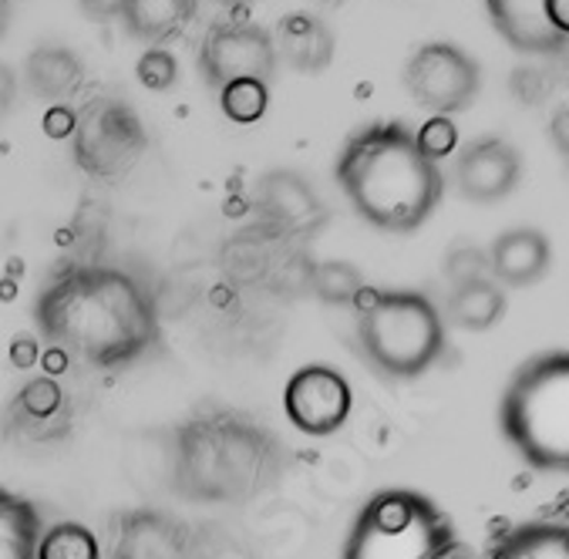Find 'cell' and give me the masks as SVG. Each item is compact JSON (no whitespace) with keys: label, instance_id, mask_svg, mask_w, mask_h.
I'll use <instances>...</instances> for the list:
<instances>
[{"label":"cell","instance_id":"cell-1","mask_svg":"<svg viewBox=\"0 0 569 559\" xmlns=\"http://www.w3.org/2000/svg\"><path fill=\"white\" fill-rule=\"evenodd\" d=\"M41 338L94 371H122L162 341L152 293L119 267H64L34 300Z\"/></svg>","mask_w":569,"mask_h":559},{"label":"cell","instance_id":"cell-2","mask_svg":"<svg viewBox=\"0 0 569 559\" xmlns=\"http://www.w3.org/2000/svg\"><path fill=\"white\" fill-rule=\"evenodd\" d=\"M280 438L226 405L196 408L172 435V486L186 502L243 506L283 476Z\"/></svg>","mask_w":569,"mask_h":559},{"label":"cell","instance_id":"cell-3","mask_svg":"<svg viewBox=\"0 0 569 559\" xmlns=\"http://www.w3.org/2000/svg\"><path fill=\"white\" fill-rule=\"evenodd\" d=\"M351 209L381 233H415L435 216L445 176L428 159L405 122H371L358 129L333 166Z\"/></svg>","mask_w":569,"mask_h":559},{"label":"cell","instance_id":"cell-4","mask_svg":"<svg viewBox=\"0 0 569 559\" xmlns=\"http://www.w3.org/2000/svg\"><path fill=\"white\" fill-rule=\"evenodd\" d=\"M499 428L529 469L569 476V351L516 368L499 401Z\"/></svg>","mask_w":569,"mask_h":559},{"label":"cell","instance_id":"cell-5","mask_svg":"<svg viewBox=\"0 0 569 559\" xmlns=\"http://www.w3.org/2000/svg\"><path fill=\"white\" fill-rule=\"evenodd\" d=\"M340 559H469L455 519L418 489L375 492L345 542Z\"/></svg>","mask_w":569,"mask_h":559},{"label":"cell","instance_id":"cell-6","mask_svg":"<svg viewBox=\"0 0 569 559\" xmlns=\"http://www.w3.org/2000/svg\"><path fill=\"white\" fill-rule=\"evenodd\" d=\"M358 341L385 378L411 381L441 361L448 333L431 297L418 290H368V300L358 307Z\"/></svg>","mask_w":569,"mask_h":559},{"label":"cell","instance_id":"cell-7","mask_svg":"<svg viewBox=\"0 0 569 559\" xmlns=\"http://www.w3.org/2000/svg\"><path fill=\"white\" fill-rule=\"evenodd\" d=\"M149 139L136 108L119 98H94L78 111L74 129V162L91 179H119L146 152Z\"/></svg>","mask_w":569,"mask_h":559},{"label":"cell","instance_id":"cell-8","mask_svg":"<svg viewBox=\"0 0 569 559\" xmlns=\"http://www.w3.org/2000/svg\"><path fill=\"white\" fill-rule=\"evenodd\" d=\"M405 88L418 108L431 111V116L451 119V116H459V111L472 108V101L479 98L482 71H479V61L459 44L431 41L411 54L405 68Z\"/></svg>","mask_w":569,"mask_h":559},{"label":"cell","instance_id":"cell-9","mask_svg":"<svg viewBox=\"0 0 569 559\" xmlns=\"http://www.w3.org/2000/svg\"><path fill=\"white\" fill-rule=\"evenodd\" d=\"M351 408H355L351 381L330 365H303L290 375L283 388L287 421L310 438L337 435L348 425Z\"/></svg>","mask_w":569,"mask_h":559},{"label":"cell","instance_id":"cell-10","mask_svg":"<svg viewBox=\"0 0 569 559\" xmlns=\"http://www.w3.org/2000/svg\"><path fill=\"white\" fill-rule=\"evenodd\" d=\"M277 68L273 34L260 24H219L206 34L199 51L202 81L222 91L230 81L260 78L270 81Z\"/></svg>","mask_w":569,"mask_h":559},{"label":"cell","instance_id":"cell-11","mask_svg":"<svg viewBox=\"0 0 569 559\" xmlns=\"http://www.w3.org/2000/svg\"><path fill=\"white\" fill-rule=\"evenodd\" d=\"M522 182V156L502 136H482L455 156V189L476 206H496Z\"/></svg>","mask_w":569,"mask_h":559},{"label":"cell","instance_id":"cell-12","mask_svg":"<svg viewBox=\"0 0 569 559\" xmlns=\"http://www.w3.org/2000/svg\"><path fill=\"white\" fill-rule=\"evenodd\" d=\"M257 209L287 237H317L327 222L320 192L293 169H273L257 182Z\"/></svg>","mask_w":569,"mask_h":559},{"label":"cell","instance_id":"cell-13","mask_svg":"<svg viewBox=\"0 0 569 559\" xmlns=\"http://www.w3.org/2000/svg\"><path fill=\"white\" fill-rule=\"evenodd\" d=\"M189 532L159 509H129L116 519L111 559H186Z\"/></svg>","mask_w":569,"mask_h":559},{"label":"cell","instance_id":"cell-14","mask_svg":"<svg viewBox=\"0 0 569 559\" xmlns=\"http://www.w3.org/2000/svg\"><path fill=\"white\" fill-rule=\"evenodd\" d=\"M489 277L506 290L536 287L552 267V243L536 227H512L499 233L486 253Z\"/></svg>","mask_w":569,"mask_h":559},{"label":"cell","instance_id":"cell-15","mask_svg":"<svg viewBox=\"0 0 569 559\" xmlns=\"http://www.w3.org/2000/svg\"><path fill=\"white\" fill-rule=\"evenodd\" d=\"M492 28L522 54H556L566 38L549 21V0H486Z\"/></svg>","mask_w":569,"mask_h":559},{"label":"cell","instance_id":"cell-16","mask_svg":"<svg viewBox=\"0 0 569 559\" xmlns=\"http://www.w3.org/2000/svg\"><path fill=\"white\" fill-rule=\"evenodd\" d=\"M11 425L18 435L34 441H54L64 438L71 428V411L64 388L54 378H34L28 381L18 398L11 401Z\"/></svg>","mask_w":569,"mask_h":559},{"label":"cell","instance_id":"cell-17","mask_svg":"<svg viewBox=\"0 0 569 559\" xmlns=\"http://www.w3.org/2000/svg\"><path fill=\"white\" fill-rule=\"evenodd\" d=\"M482 559H569V522L526 519L499 529Z\"/></svg>","mask_w":569,"mask_h":559},{"label":"cell","instance_id":"cell-18","mask_svg":"<svg viewBox=\"0 0 569 559\" xmlns=\"http://www.w3.org/2000/svg\"><path fill=\"white\" fill-rule=\"evenodd\" d=\"M506 310H509L506 287H499L486 273V277H469V280L451 283L441 317L459 330L482 333V330H492L506 317Z\"/></svg>","mask_w":569,"mask_h":559},{"label":"cell","instance_id":"cell-19","mask_svg":"<svg viewBox=\"0 0 569 559\" xmlns=\"http://www.w3.org/2000/svg\"><path fill=\"white\" fill-rule=\"evenodd\" d=\"M277 54H283V61L290 68H297L300 74H320L330 58H333V34L330 28L313 18V14H287L280 24H277Z\"/></svg>","mask_w":569,"mask_h":559},{"label":"cell","instance_id":"cell-20","mask_svg":"<svg viewBox=\"0 0 569 559\" xmlns=\"http://www.w3.org/2000/svg\"><path fill=\"white\" fill-rule=\"evenodd\" d=\"M24 78L28 88L51 101V104H64V98H71L81 81H84V64L71 48L61 44H41L28 54L24 61Z\"/></svg>","mask_w":569,"mask_h":559},{"label":"cell","instance_id":"cell-21","mask_svg":"<svg viewBox=\"0 0 569 559\" xmlns=\"http://www.w3.org/2000/svg\"><path fill=\"white\" fill-rule=\"evenodd\" d=\"M196 14V0H122L119 21L146 44H159L179 34Z\"/></svg>","mask_w":569,"mask_h":559},{"label":"cell","instance_id":"cell-22","mask_svg":"<svg viewBox=\"0 0 569 559\" xmlns=\"http://www.w3.org/2000/svg\"><path fill=\"white\" fill-rule=\"evenodd\" d=\"M41 532L44 522L38 506L0 486V559H38Z\"/></svg>","mask_w":569,"mask_h":559},{"label":"cell","instance_id":"cell-23","mask_svg":"<svg viewBox=\"0 0 569 559\" xmlns=\"http://www.w3.org/2000/svg\"><path fill=\"white\" fill-rule=\"evenodd\" d=\"M38 559H101L98 536L84 522H54L38 539Z\"/></svg>","mask_w":569,"mask_h":559},{"label":"cell","instance_id":"cell-24","mask_svg":"<svg viewBox=\"0 0 569 559\" xmlns=\"http://www.w3.org/2000/svg\"><path fill=\"white\" fill-rule=\"evenodd\" d=\"M219 108H222V116L237 126H257L270 108V81H260V78L230 81L219 91Z\"/></svg>","mask_w":569,"mask_h":559},{"label":"cell","instance_id":"cell-25","mask_svg":"<svg viewBox=\"0 0 569 559\" xmlns=\"http://www.w3.org/2000/svg\"><path fill=\"white\" fill-rule=\"evenodd\" d=\"M313 290L327 303H355V300L368 297L365 277L351 263H320L313 273Z\"/></svg>","mask_w":569,"mask_h":559},{"label":"cell","instance_id":"cell-26","mask_svg":"<svg viewBox=\"0 0 569 559\" xmlns=\"http://www.w3.org/2000/svg\"><path fill=\"white\" fill-rule=\"evenodd\" d=\"M136 74H139L142 88H149V91H169L179 81V61L166 48H149V51H142V58L136 64Z\"/></svg>","mask_w":569,"mask_h":559},{"label":"cell","instance_id":"cell-27","mask_svg":"<svg viewBox=\"0 0 569 559\" xmlns=\"http://www.w3.org/2000/svg\"><path fill=\"white\" fill-rule=\"evenodd\" d=\"M415 139H418L421 152H425L428 159H435V162L459 149V132H455L451 119H441V116H431V119L421 126V132H415Z\"/></svg>","mask_w":569,"mask_h":559},{"label":"cell","instance_id":"cell-28","mask_svg":"<svg viewBox=\"0 0 569 559\" xmlns=\"http://www.w3.org/2000/svg\"><path fill=\"white\" fill-rule=\"evenodd\" d=\"M41 129H44V136H51V139H68V136H74V129H78V111H71L68 104H51V108L44 111V119H41Z\"/></svg>","mask_w":569,"mask_h":559},{"label":"cell","instance_id":"cell-29","mask_svg":"<svg viewBox=\"0 0 569 559\" xmlns=\"http://www.w3.org/2000/svg\"><path fill=\"white\" fill-rule=\"evenodd\" d=\"M38 355H41V348H38V341L31 338V333H21V338H14V345H11L14 368H21V371L34 368L38 365Z\"/></svg>","mask_w":569,"mask_h":559},{"label":"cell","instance_id":"cell-30","mask_svg":"<svg viewBox=\"0 0 569 559\" xmlns=\"http://www.w3.org/2000/svg\"><path fill=\"white\" fill-rule=\"evenodd\" d=\"M549 139H552V146L559 149V156L562 159H569V104H562L556 116H552V122H549Z\"/></svg>","mask_w":569,"mask_h":559},{"label":"cell","instance_id":"cell-31","mask_svg":"<svg viewBox=\"0 0 569 559\" xmlns=\"http://www.w3.org/2000/svg\"><path fill=\"white\" fill-rule=\"evenodd\" d=\"M549 21L569 41V0H549Z\"/></svg>","mask_w":569,"mask_h":559},{"label":"cell","instance_id":"cell-32","mask_svg":"<svg viewBox=\"0 0 569 559\" xmlns=\"http://www.w3.org/2000/svg\"><path fill=\"white\" fill-rule=\"evenodd\" d=\"M14 91H18V78L8 64H0V111H4L11 101H14Z\"/></svg>","mask_w":569,"mask_h":559},{"label":"cell","instance_id":"cell-33","mask_svg":"<svg viewBox=\"0 0 569 559\" xmlns=\"http://www.w3.org/2000/svg\"><path fill=\"white\" fill-rule=\"evenodd\" d=\"M11 18H14V0H0V38L11 28Z\"/></svg>","mask_w":569,"mask_h":559},{"label":"cell","instance_id":"cell-34","mask_svg":"<svg viewBox=\"0 0 569 559\" xmlns=\"http://www.w3.org/2000/svg\"><path fill=\"white\" fill-rule=\"evenodd\" d=\"M219 4H230L233 8V4H243V0H219Z\"/></svg>","mask_w":569,"mask_h":559}]
</instances>
